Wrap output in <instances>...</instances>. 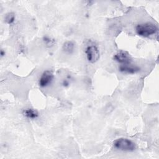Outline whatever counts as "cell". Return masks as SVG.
Masks as SVG:
<instances>
[{
  "instance_id": "1",
  "label": "cell",
  "mask_w": 159,
  "mask_h": 159,
  "mask_svg": "<svg viewBox=\"0 0 159 159\" xmlns=\"http://www.w3.org/2000/svg\"><path fill=\"white\" fill-rule=\"evenodd\" d=\"M158 30V28L156 24L151 22H141L137 24L135 27V32L136 34L141 37L148 38L155 35Z\"/></svg>"
},
{
  "instance_id": "6",
  "label": "cell",
  "mask_w": 159,
  "mask_h": 159,
  "mask_svg": "<svg viewBox=\"0 0 159 159\" xmlns=\"http://www.w3.org/2000/svg\"><path fill=\"white\" fill-rule=\"evenodd\" d=\"M118 70L120 73L124 75H134L140 71V68L130 63L127 65H120L119 66Z\"/></svg>"
},
{
  "instance_id": "2",
  "label": "cell",
  "mask_w": 159,
  "mask_h": 159,
  "mask_svg": "<svg viewBox=\"0 0 159 159\" xmlns=\"http://www.w3.org/2000/svg\"><path fill=\"white\" fill-rule=\"evenodd\" d=\"M113 148L123 152H134L137 149L136 143L131 139L125 137H120L112 142Z\"/></svg>"
},
{
  "instance_id": "10",
  "label": "cell",
  "mask_w": 159,
  "mask_h": 159,
  "mask_svg": "<svg viewBox=\"0 0 159 159\" xmlns=\"http://www.w3.org/2000/svg\"><path fill=\"white\" fill-rule=\"evenodd\" d=\"M42 41L47 47L50 48L55 45V40L48 35H44L42 38Z\"/></svg>"
},
{
  "instance_id": "8",
  "label": "cell",
  "mask_w": 159,
  "mask_h": 159,
  "mask_svg": "<svg viewBox=\"0 0 159 159\" xmlns=\"http://www.w3.org/2000/svg\"><path fill=\"white\" fill-rule=\"evenodd\" d=\"M76 48L75 43L71 40H67L65 42L61 47L62 51L66 55H71L75 52Z\"/></svg>"
},
{
  "instance_id": "4",
  "label": "cell",
  "mask_w": 159,
  "mask_h": 159,
  "mask_svg": "<svg viewBox=\"0 0 159 159\" xmlns=\"http://www.w3.org/2000/svg\"><path fill=\"white\" fill-rule=\"evenodd\" d=\"M55 79L52 71L50 70H44L38 80V85L42 88H45L52 85Z\"/></svg>"
},
{
  "instance_id": "3",
  "label": "cell",
  "mask_w": 159,
  "mask_h": 159,
  "mask_svg": "<svg viewBox=\"0 0 159 159\" xmlns=\"http://www.w3.org/2000/svg\"><path fill=\"white\" fill-rule=\"evenodd\" d=\"M84 54L86 60L91 64L96 63L100 58L99 48L94 43H89L84 48Z\"/></svg>"
},
{
  "instance_id": "5",
  "label": "cell",
  "mask_w": 159,
  "mask_h": 159,
  "mask_svg": "<svg viewBox=\"0 0 159 159\" xmlns=\"http://www.w3.org/2000/svg\"><path fill=\"white\" fill-rule=\"evenodd\" d=\"M113 60L120 65H127L132 63V58L130 55L126 51L119 50L113 56Z\"/></svg>"
},
{
  "instance_id": "7",
  "label": "cell",
  "mask_w": 159,
  "mask_h": 159,
  "mask_svg": "<svg viewBox=\"0 0 159 159\" xmlns=\"http://www.w3.org/2000/svg\"><path fill=\"white\" fill-rule=\"evenodd\" d=\"M22 116L28 120H36L39 117V113L37 110L32 107H27L22 110Z\"/></svg>"
},
{
  "instance_id": "12",
  "label": "cell",
  "mask_w": 159,
  "mask_h": 159,
  "mask_svg": "<svg viewBox=\"0 0 159 159\" xmlns=\"http://www.w3.org/2000/svg\"><path fill=\"white\" fill-rule=\"evenodd\" d=\"M6 55V52L4 49H1L0 51V56L1 58H2L3 57H4Z\"/></svg>"
},
{
  "instance_id": "9",
  "label": "cell",
  "mask_w": 159,
  "mask_h": 159,
  "mask_svg": "<svg viewBox=\"0 0 159 159\" xmlns=\"http://www.w3.org/2000/svg\"><path fill=\"white\" fill-rule=\"evenodd\" d=\"M16 19V16L15 13L13 12H7L4 16V22L8 25L13 24L15 22Z\"/></svg>"
},
{
  "instance_id": "11",
  "label": "cell",
  "mask_w": 159,
  "mask_h": 159,
  "mask_svg": "<svg viewBox=\"0 0 159 159\" xmlns=\"http://www.w3.org/2000/svg\"><path fill=\"white\" fill-rule=\"evenodd\" d=\"M71 81V76H67L63 79H62L61 82V85L64 88H67L70 85Z\"/></svg>"
}]
</instances>
